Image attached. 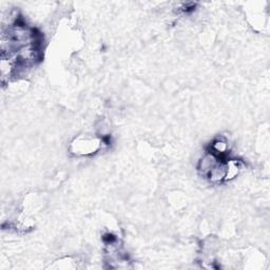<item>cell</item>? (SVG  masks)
Segmentation results:
<instances>
[{"label":"cell","mask_w":270,"mask_h":270,"mask_svg":"<svg viewBox=\"0 0 270 270\" xmlns=\"http://www.w3.org/2000/svg\"><path fill=\"white\" fill-rule=\"evenodd\" d=\"M98 146H99L98 142L89 138L81 139V141L79 139V141H76V144H73V147H76L74 151L78 154H89L94 152L98 149Z\"/></svg>","instance_id":"cell-1"}]
</instances>
